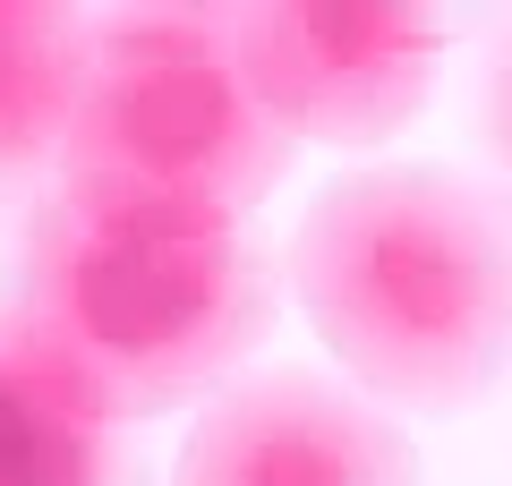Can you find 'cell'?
Here are the masks:
<instances>
[{"label": "cell", "instance_id": "1", "mask_svg": "<svg viewBox=\"0 0 512 486\" xmlns=\"http://www.w3.org/2000/svg\"><path fill=\"white\" fill-rule=\"evenodd\" d=\"M274 307V265L248 231L111 239L43 197L0 273V350L86 427H137L231 393Z\"/></svg>", "mask_w": 512, "mask_h": 486}, {"label": "cell", "instance_id": "2", "mask_svg": "<svg viewBox=\"0 0 512 486\" xmlns=\"http://www.w3.org/2000/svg\"><path fill=\"white\" fill-rule=\"evenodd\" d=\"M291 290L367 401L470 410L512 367V222L453 171L384 162L316 188Z\"/></svg>", "mask_w": 512, "mask_h": 486}, {"label": "cell", "instance_id": "3", "mask_svg": "<svg viewBox=\"0 0 512 486\" xmlns=\"http://www.w3.org/2000/svg\"><path fill=\"white\" fill-rule=\"evenodd\" d=\"M52 171L111 239H231L282 188L291 128L248 94L222 9H111Z\"/></svg>", "mask_w": 512, "mask_h": 486}, {"label": "cell", "instance_id": "4", "mask_svg": "<svg viewBox=\"0 0 512 486\" xmlns=\"http://www.w3.org/2000/svg\"><path fill=\"white\" fill-rule=\"evenodd\" d=\"M222 43L291 145L402 137L444 69V26L410 0H248L222 9Z\"/></svg>", "mask_w": 512, "mask_h": 486}, {"label": "cell", "instance_id": "5", "mask_svg": "<svg viewBox=\"0 0 512 486\" xmlns=\"http://www.w3.org/2000/svg\"><path fill=\"white\" fill-rule=\"evenodd\" d=\"M171 486H419V444L350 376L274 367L197 410Z\"/></svg>", "mask_w": 512, "mask_h": 486}, {"label": "cell", "instance_id": "6", "mask_svg": "<svg viewBox=\"0 0 512 486\" xmlns=\"http://www.w3.org/2000/svg\"><path fill=\"white\" fill-rule=\"evenodd\" d=\"M94 18L60 0H0V180H35L69 137Z\"/></svg>", "mask_w": 512, "mask_h": 486}, {"label": "cell", "instance_id": "7", "mask_svg": "<svg viewBox=\"0 0 512 486\" xmlns=\"http://www.w3.org/2000/svg\"><path fill=\"white\" fill-rule=\"evenodd\" d=\"M0 486H128L111 427L60 410L9 350H0Z\"/></svg>", "mask_w": 512, "mask_h": 486}]
</instances>
